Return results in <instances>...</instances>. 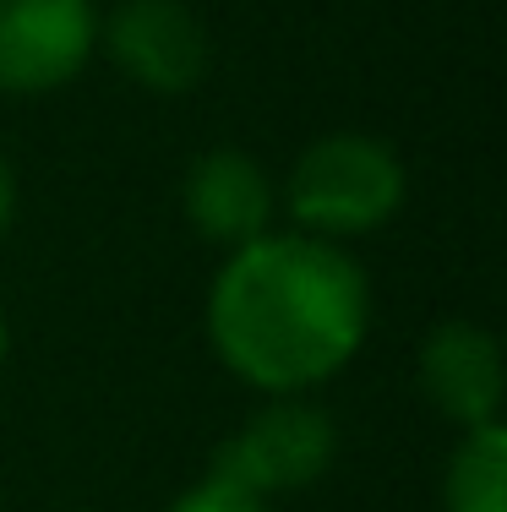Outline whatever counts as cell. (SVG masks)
I'll use <instances>...</instances> for the list:
<instances>
[{
    "instance_id": "cell-1",
    "label": "cell",
    "mask_w": 507,
    "mask_h": 512,
    "mask_svg": "<svg viewBox=\"0 0 507 512\" xmlns=\"http://www.w3.org/2000/svg\"><path fill=\"white\" fill-rule=\"evenodd\" d=\"M366 267L317 235H257L229 251L208 295V338L246 387L300 398L360 355Z\"/></svg>"
},
{
    "instance_id": "cell-2",
    "label": "cell",
    "mask_w": 507,
    "mask_h": 512,
    "mask_svg": "<svg viewBox=\"0 0 507 512\" xmlns=\"http://www.w3.org/2000/svg\"><path fill=\"white\" fill-rule=\"evenodd\" d=\"M404 158L366 131H328L289 169V213L317 240L371 235L404 207Z\"/></svg>"
},
{
    "instance_id": "cell-3",
    "label": "cell",
    "mask_w": 507,
    "mask_h": 512,
    "mask_svg": "<svg viewBox=\"0 0 507 512\" xmlns=\"http://www.w3.org/2000/svg\"><path fill=\"white\" fill-rule=\"evenodd\" d=\"M333 453H338L333 414H322L317 404H306V398H273L268 409H257L219 447L213 480L268 502V496L317 485L322 474H328Z\"/></svg>"
},
{
    "instance_id": "cell-4",
    "label": "cell",
    "mask_w": 507,
    "mask_h": 512,
    "mask_svg": "<svg viewBox=\"0 0 507 512\" xmlns=\"http://www.w3.org/2000/svg\"><path fill=\"white\" fill-rule=\"evenodd\" d=\"M99 50L93 0H0V93H55Z\"/></svg>"
},
{
    "instance_id": "cell-5",
    "label": "cell",
    "mask_w": 507,
    "mask_h": 512,
    "mask_svg": "<svg viewBox=\"0 0 507 512\" xmlns=\"http://www.w3.org/2000/svg\"><path fill=\"white\" fill-rule=\"evenodd\" d=\"M99 44L148 93H191L208 77V28L186 0H120Z\"/></svg>"
},
{
    "instance_id": "cell-6",
    "label": "cell",
    "mask_w": 507,
    "mask_h": 512,
    "mask_svg": "<svg viewBox=\"0 0 507 512\" xmlns=\"http://www.w3.org/2000/svg\"><path fill=\"white\" fill-rule=\"evenodd\" d=\"M186 224L213 246H246V240L268 235L273 224V180L268 169L240 148H213L191 158L186 186H180Z\"/></svg>"
},
{
    "instance_id": "cell-7",
    "label": "cell",
    "mask_w": 507,
    "mask_h": 512,
    "mask_svg": "<svg viewBox=\"0 0 507 512\" xmlns=\"http://www.w3.org/2000/svg\"><path fill=\"white\" fill-rule=\"evenodd\" d=\"M420 393L453 425L502 420V349L480 322H442L420 344Z\"/></svg>"
},
{
    "instance_id": "cell-8",
    "label": "cell",
    "mask_w": 507,
    "mask_h": 512,
    "mask_svg": "<svg viewBox=\"0 0 507 512\" xmlns=\"http://www.w3.org/2000/svg\"><path fill=\"white\" fill-rule=\"evenodd\" d=\"M442 512H507V425H469L448 458Z\"/></svg>"
},
{
    "instance_id": "cell-9",
    "label": "cell",
    "mask_w": 507,
    "mask_h": 512,
    "mask_svg": "<svg viewBox=\"0 0 507 512\" xmlns=\"http://www.w3.org/2000/svg\"><path fill=\"white\" fill-rule=\"evenodd\" d=\"M169 512H273L262 496H251V491H235V485H224V480H202V485H191L186 496H180Z\"/></svg>"
},
{
    "instance_id": "cell-10",
    "label": "cell",
    "mask_w": 507,
    "mask_h": 512,
    "mask_svg": "<svg viewBox=\"0 0 507 512\" xmlns=\"http://www.w3.org/2000/svg\"><path fill=\"white\" fill-rule=\"evenodd\" d=\"M11 218H17V169H11V158L0 153V235L11 229Z\"/></svg>"
},
{
    "instance_id": "cell-11",
    "label": "cell",
    "mask_w": 507,
    "mask_h": 512,
    "mask_svg": "<svg viewBox=\"0 0 507 512\" xmlns=\"http://www.w3.org/2000/svg\"><path fill=\"white\" fill-rule=\"evenodd\" d=\"M6 349H11V327H6V316H0V365H6Z\"/></svg>"
}]
</instances>
